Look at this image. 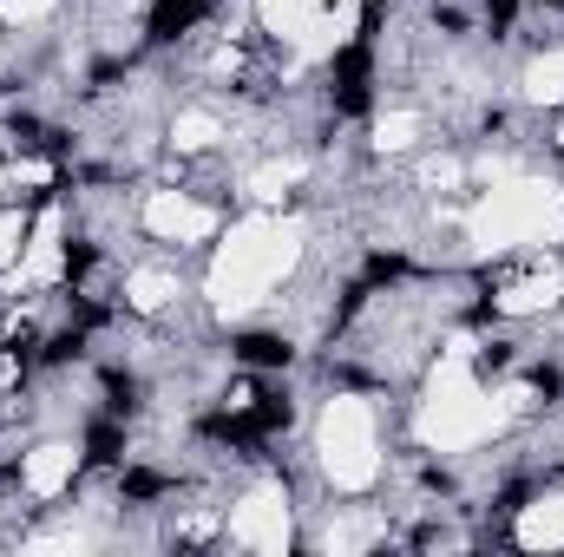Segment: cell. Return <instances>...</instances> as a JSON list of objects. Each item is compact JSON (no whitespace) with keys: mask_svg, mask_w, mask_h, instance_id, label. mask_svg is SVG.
<instances>
[{"mask_svg":"<svg viewBox=\"0 0 564 557\" xmlns=\"http://www.w3.org/2000/svg\"><path fill=\"white\" fill-rule=\"evenodd\" d=\"M499 545H512V551H564V479H539L506 505Z\"/></svg>","mask_w":564,"mask_h":557,"instance_id":"obj_1","label":"cell"}]
</instances>
